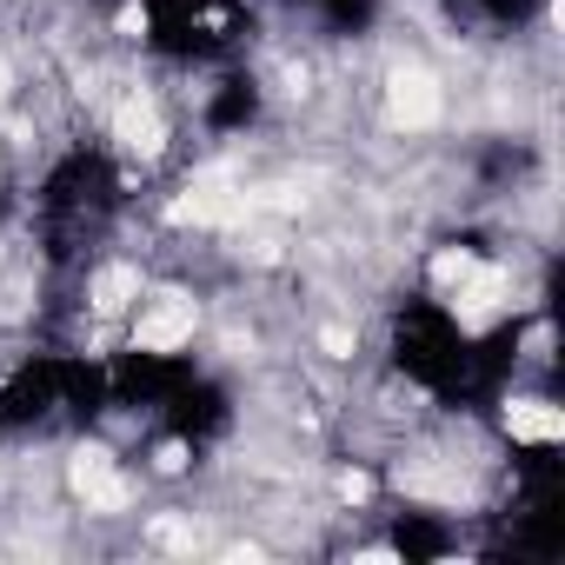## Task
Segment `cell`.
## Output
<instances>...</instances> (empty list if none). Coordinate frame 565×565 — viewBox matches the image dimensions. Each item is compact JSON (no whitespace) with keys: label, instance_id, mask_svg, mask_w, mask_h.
I'll use <instances>...</instances> for the list:
<instances>
[{"label":"cell","instance_id":"obj_1","mask_svg":"<svg viewBox=\"0 0 565 565\" xmlns=\"http://www.w3.org/2000/svg\"><path fill=\"white\" fill-rule=\"evenodd\" d=\"M107 399V360L87 353H34L0 380V433H41L54 419H100Z\"/></svg>","mask_w":565,"mask_h":565},{"label":"cell","instance_id":"obj_2","mask_svg":"<svg viewBox=\"0 0 565 565\" xmlns=\"http://www.w3.org/2000/svg\"><path fill=\"white\" fill-rule=\"evenodd\" d=\"M34 206H41V233H47L54 259L87 253L114 226V213H120V173H114V160L100 147H74V153H61L47 167Z\"/></svg>","mask_w":565,"mask_h":565},{"label":"cell","instance_id":"obj_3","mask_svg":"<svg viewBox=\"0 0 565 565\" xmlns=\"http://www.w3.org/2000/svg\"><path fill=\"white\" fill-rule=\"evenodd\" d=\"M393 366L426 386L446 406H472L479 393V366H472V333L439 307V300H406L393 313Z\"/></svg>","mask_w":565,"mask_h":565},{"label":"cell","instance_id":"obj_4","mask_svg":"<svg viewBox=\"0 0 565 565\" xmlns=\"http://www.w3.org/2000/svg\"><path fill=\"white\" fill-rule=\"evenodd\" d=\"M140 34L167 61H226L246 41L239 0H140Z\"/></svg>","mask_w":565,"mask_h":565},{"label":"cell","instance_id":"obj_5","mask_svg":"<svg viewBox=\"0 0 565 565\" xmlns=\"http://www.w3.org/2000/svg\"><path fill=\"white\" fill-rule=\"evenodd\" d=\"M193 373V360L186 353H153V347H127V353H114L107 360V399L114 406H147V413H160V399L180 386Z\"/></svg>","mask_w":565,"mask_h":565},{"label":"cell","instance_id":"obj_6","mask_svg":"<svg viewBox=\"0 0 565 565\" xmlns=\"http://www.w3.org/2000/svg\"><path fill=\"white\" fill-rule=\"evenodd\" d=\"M160 426L173 433V439H186V446H206V439H220L226 426H233V399H226V386L220 380H206L200 366L160 399Z\"/></svg>","mask_w":565,"mask_h":565},{"label":"cell","instance_id":"obj_7","mask_svg":"<svg viewBox=\"0 0 565 565\" xmlns=\"http://www.w3.org/2000/svg\"><path fill=\"white\" fill-rule=\"evenodd\" d=\"M259 120V81L253 74H220V87L206 94V127L213 134H246Z\"/></svg>","mask_w":565,"mask_h":565},{"label":"cell","instance_id":"obj_8","mask_svg":"<svg viewBox=\"0 0 565 565\" xmlns=\"http://www.w3.org/2000/svg\"><path fill=\"white\" fill-rule=\"evenodd\" d=\"M393 552H399V558H446V552H452V532L433 525V519H419V512H406L399 532H393Z\"/></svg>","mask_w":565,"mask_h":565},{"label":"cell","instance_id":"obj_9","mask_svg":"<svg viewBox=\"0 0 565 565\" xmlns=\"http://www.w3.org/2000/svg\"><path fill=\"white\" fill-rule=\"evenodd\" d=\"M459 8H472V14L492 21V28H525L539 0H459Z\"/></svg>","mask_w":565,"mask_h":565}]
</instances>
